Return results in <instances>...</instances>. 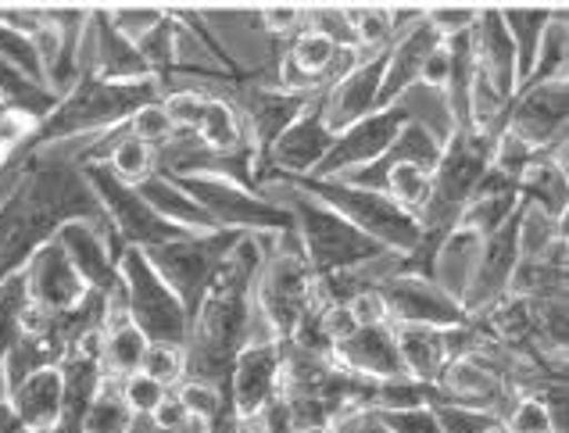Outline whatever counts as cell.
<instances>
[{
  "label": "cell",
  "mask_w": 569,
  "mask_h": 433,
  "mask_svg": "<svg viewBox=\"0 0 569 433\" xmlns=\"http://www.w3.org/2000/svg\"><path fill=\"white\" fill-rule=\"evenodd\" d=\"M119 286L126 315L148 344H176L187 348L190 315L172 294V286L158 276V269L148 262V254L137 248H122L119 254Z\"/></svg>",
  "instance_id": "obj_8"
},
{
  "label": "cell",
  "mask_w": 569,
  "mask_h": 433,
  "mask_svg": "<svg viewBox=\"0 0 569 433\" xmlns=\"http://www.w3.org/2000/svg\"><path fill=\"white\" fill-rule=\"evenodd\" d=\"M19 175L0 194V283L51 244L64 222L90 219L108 226L79 158H22Z\"/></svg>",
  "instance_id": "obj_1"
},
{
  "label": "cell",
  "mask_w": 569,
  "mask_h": 433,
  "mask_svg": "<svg viewBox=\"0 0 569 433\" xmlns=\"http://www.w3.org/2000/svg\"><path fill=\"white\" fill-rule=\"evenodd\" d=\"M330 362L345 369V373L372 380V383L390 380V376H401L395 326H390V323L359 326V330L348 336V341H340L330 351Z\"/></svg>",
  "instance_id": "obj_25"
},
{
  "label": "cell",
  "mask_w": 569,
  "mask_h": 433,
  "mask_svg": "<svg viewBox=\"0 0 569 433\" xmlns=\"http://www.w3.org/2000/svg\"><path fill=\"white\" fill-rule=\"evenodd\" d=\"M433 401H437L433 383H419L401 373V376H390V380L377 383L369 412H412V409H430Z\"/></svg>",
  "instance_id": "obj_36"
},
{
  "label": "cell",
  "mask_w": 569,
  "mask_h": 433,
  "mask_svg": "<svg viewBox=\"0 0 569 433\" xmlns=\"http://www.w3.org/2000/svg\"><path fill=\"white\" fill-rule=\"evenodd\" d=\"M430 190H433V165H422V162H398L383 175V194L401 204L405 212L419 215L422 204L430 201Z\"/></svg>",
  "instance_id": "obj_34"
},
{
  "label": "cell",
  "mask_w": 569,
  "mask_h": 433,
  "mask_svg": "<svg viewBox=\"0 0 569 433\" xmlns=\"http://www.w3.org/2000/svg\"><path fill=\"white\" fill-rule=\"evenodd\" d=\"M287 373V344L269 333H258L254 341L243 344L230 373V405L240 426L258 420L269 401L283 391Z\"/></svg>",
  "instance_id": "obj_13"
},
{
  "label": "cell",
  "mask_w": 569,
  "mask_h": 433,
  "mask_svg": "<svg viewBox=\"0 0 569 433\" xmlns=\"http://www.w3.org/2000/svg\"><path fill=\"white\" fill-rule=\"evenodd\" d=\"M280 187H298L305 194L319 198L340 219H348L355 230H362L369 240L395 254L398 262H405L419 248V219L412 212H405L401 204L390 201L383 190H366V187H348L340 180H283Z\"/></svg>",
  "instance_id": "obj_7"
},
{
  "label": "cell",
  "mask_w": 569,
  "mask_h": 433,
  "mask_svg": "<svg viewBox=\"0 0 569 433\" xmlns=\"http://www.w3.org/2000/svg\"><path fill=\"white\" fill-rule=\"evenodd\" d=\"M516 269H519V212L506 222V226H498L491 236L480 240L473 269H469L466 286L459 294L466 315L469 319L483 315L491 304H498L501 298H506L512 291Z\"/></svg>",
  "instance_id": "obj_17"
},
{
  "label": "cell",
  "mask_w": 569,
  "mask_h": 433,
  "mask_svg": "<svg viewBox=\"0 0 569 433\" xmlns=\"http://www.w3.org/2000/svg\"><path fill=\"white\" fill-rule=\"evenodd\" d=\"M395 265V262H390ZM377 294L383 298V309L390 326H430V330H459L469 323L459 298H451L441 283L412 276V272L387 269L383 276L372 280Z\"/></svg>",
  "instance_id": "obj_12"
},
{
  "label": "cell",
  "mask_w": 569,
  "mask_h": 433,
  "mask_svg": "<svg viewBox=\"0 0 569 433\" xmlns=\"http://www.w3.org/2000/svg\"><path fill=\"white\" fill-rule=\"evenodd\" d=\"M283 190H287L283 201L287 212L295 215V240L308 269L316 272V280H340L387 259V251L377 240L355 230L348 219H340L319 198L305 194L298 187H283Z\"/></svg>",
  "instance_id": "obj_4"
},
{
  "label": "cell",
  "mask_w": 569,
  "mask_h": 433,
  "mask_svg": "<svg viewBox=\"0 0 569 433\" xmlns=\"http://www.w3.org/2000/svg\"><path fill=\"white\" fill-rule=\"evenodd\" d=\"M316 291L319 280L308 269L295 233L266 236L262 265H258V280H254V309L266 333L283 344L295 341L298 323L316 301Z\"/></svg>",
  "instance_id": "obj_5"
},
{
  "label": "cell",
  "mask_w": 569,
  "mask_h": 433,
  "mask_svg": "<svg viewBox=\"0 0 569 433\" xmlns=\"http://www.w3.org/2000/svg\"><path fill=\"white\" fill-rule=\"evenodd\" d=\"M233 104L240 111L243 125H248V137H251V151H254V169L262 165V158L269 154V148L276 143L290 122L301 115V108L308 104L305 93H290L283 87H269V83H243L233 87ZM254 175V172H251Z\"/></svg>",
  "instance_id": "obj_20"
},
{
  "label": "cell",
  "mask_w": 569,
  "mask_h": 433,
  "mask_svg": "<svg viewBox=\"0 0 569 433\" xmlns=\"http://www.w3.org/2000/svg\"><path fill=\"white\" fill-rule=\"evenodd\" d=\"M266 236L243 233L230 259L219 269L216 283L204 294L198 315L190 319L187 333V376L204 380L211 387L230 391L233 362L243 344L266 333L262 319L254 309V280L262 265Z\"/></svg>",
  "instance_id": "obj_2"
},
{
  "label": "cell",
  "mask_w": 569,
  "mask_h": 433,
  "mask_svg": "<svg viewBox=\"0 0 569 433\" xmlns=\"http://www.w3.org/2000/svg\"><path fill=\"white\" fill-rule=\"evenodd\" d=\"M158 98H161V83H154V79H143V83H116V79H101L93 72H83L58 98L51 115L32 125V133L26 137L19 154H14L8 165L22 162V158H29V154L51 151L64 140H79V137L101 140L108 133L122 130V125L133 119L143 104H151Z\"/></svg>",
  "instance_id": "obj_3"
},
{
  "label": "cell",
  "mask_w": 569,
  "mask_h": 433,
  "mask_svg": "<svg viewBox=\"0 0 569 433\" xmlns=\"http://www.w3.org/2000/svg\"><path fill=\"white\" fill-rule=\"evenodd\" d=\"M441 43V33L427 22V8L422 14L405 26L401 33L395 37V43L387 47V66H383V87H380V108L398 104L405 93L419 87L422 69H427V58L437 51Z\"/></svg>",
  "instance_id": "obj_22"
},
{
  "label": "cell",
  "mask_w": 569,
  "mask_h": 433,
  "mask_svg": "<svg viewBox=\"0 0 569 433\" xmlns=\"http://www.w3.org/2000/svg\"><path fill=\"white\" fill-rule=\"evenodd\" d=\"M469 40H473L477 72L501 93V101H512L519 87V72H516V47L509 40L506 22H501V8H477Z\"/></svg>",
  "instance_id": "obj_24"
},
{
  "label": "cell",
  "mask_w": 569,
  "mask_h": 433,
  "mask_svg": "<svg viewBox=\"0 0 569 433\" xmlns=\"http://www.w3.org/2000/svg\"><path fill=\"white\" fill-rule=\"evenodd\" d=\"M119 391L126 397V405L129 412L137 415V420H151V415L158 412V405L166 401L169 387H161L158 380H151L148 373H133V376H126L119 383Z\"/></svg>",
  "instance_id": "obj_41"
},
{
  "label": "cell",
  "mask_w": 569,
  "mask_h": 433,
  "mask_svg": "<svg viewBox=\"0 0 569 433\" xmlns=\"http://www.w3.org/2000/svg\"><path fill=\"white\" fill-rule=\"evenodd\" d=\"M54 104H58V98L51 90L37 87L29 75H22L19 69L0 58V111H4V115H19L37 125L51 115Z\"/></svg>",
  "instance_id": "obj_31"
},
{
  "label": "cell",
  "mask_w": 569,
  "mask_h": 433,
  "mask_svg": "<svg viewBox=\"0 0 569 433\" xmlns=\"http://www.w3.org/2000/svg\"><path fill=\"white\" fill-rule=\"evenodd\" d=\"M380 430L387 433H445L437 423L433 409H412V412H369Z\"/></svg>",
  "instance_id": "obj_42"
},
{
  "label": "cell",
  "mask_w": 569,
  "mask_h": 433,
  "mask_svg": "<svg viewBox=\"0 0 569 433\" xmlns=\"http://www.w3.org/2000/svg\"><path fill=\"white\" fill-rule=\"evenodd\" d=\"M108 19L122 37H129L137 43L148 29H154L161 19H166V8H111Z\"/></svg>",
  "instance_id": "obj_43"
},
{
  "label": "cell",
  "mask_w": 569,
  "mask_h": 433,
  "mask_svg": "<svg viewBox=\"0 0 569 433\" xmlns=\"http://www.w3.org/2000/svg\"><path fill=\"white\" fill-rule=\"evenodd\" d=\"M566 69H569V19H566V8H556V19H551L548 29H545L538 58H533V69H530V75L523 79V87H519V90L566 79Z\"/></svg>",
  "instance_id": "obj_33"
},
{
  "label": "cell",
  "mask_w": 569,
  "mask_h": 433,
  "mask_svg": "<svg viewBox=\"0 0 569 433\" xmlns=\"http://www.w3.org/2000/svg\"><path fill=\"white\" fill-rule=\"evenodd\" d=\"M0 58L8 61V66H14L22 75H29L32 83L47 90V79H43V66H40V54H37V43H32V37L19 33V29H11L0 22Z\"/></svg>",
  "instance_id": "obj_38"
},
{
  "label": "cell",
  "mask_w": 569,
  "mask_h": 433,
  "mask_svg": "<svg viewBox=\"0 0 569 433\" xmlns=\"http://www.w3.org/2000/svg\"><path fill=\"white\" fill-rule=\"evenodd\" d=\"M137 433H148V423H143V420H140V426H137Z\"/></svg>",
  "instance_id": "obj_46"
},
{
  "label": "cell",
  "mask_w": 569,
  "mask_h": 433,
  "mask_svg": "<svg viewBox=\"0 0 569 433\" xmlns=\"http://www.w3.org/2000/svg\"><path fill=\"white\" fill-rule=\"evenodd\" d=\"M569 183H566V148L538 154L519 175V201L538 208V212L562 219L566 222V204H569Z\"/></svg>",
  "instance_id": "obj_28"
},
{
  "label": "cell",
  "mask_w": 569,
  "mask_h": 433,
  "mask_svg": "<svg viewBox=\"0 0 569 433\" xmlns=\"http://www.w3.org/2000/svg\"><path fill=\"white\" fill-rule=\"evenodd\" d=\"M437 423L445 433H509L501 415L480 412V409H462V405H430Z\"/></svg>",
  "instance_id": "obj_40"
},
{
  "label": "cell",
  "mask_w": 569,
  "mask_h": 433,
  "mask_svg": "<svg viewBox=\"0 0 569 433\" xmlns=\"http://www.w3.org/2000/svg\"><path fill=\"white\" fill-rule=\"evenodd\" d=\"M359 58L362 54L337 51L327 37H319L316 29L305 26L290 40H283L280 69H276V87L312 98V93H322L327 87H333Z\"/></svg>",
  "instance_id": "obj_18"
},
{
  "label": "cell",
  "mask_w": 569,
  "mask_h": 433,
  "mask_svg": "<svg viewBox=\"0 0 569 433\" xmlns=\"http://www.w3.org/2000/svg\"><path fill=\"white\" fill-rule=\"evenodd\" d=\"M409 122H412V111H409V104H405V101L377 108L372 115H366L355 125H348V130L337 133L330 154L322 158L319 172L308 175V180H337V175L377 162V158L390 148V143L401 137V130Z\"/></svg>",
  "instance_id": "obj_15"
},
{
  "label": "cell",
  "mask_w": 569,
  "mask_h": 433,
  "mask_svg": "<svg viewBox=\"0 0 569 433\" xmlns=\"http://www.w3.org/2000/svg\"><path fill=\"white\" fill-rule=\"evenodd\" d=\"M240 236L243 233H230V230L190 233L180 240H169V244H158L143 254H148V262L158 269V276L172 286V294L180 298L187 315L193 319Z\"/></svg>",
  "instance_id": "obj_9"
},
{
  "label": "cell",
  "mask_w": 569,
  "mask_h": 433,
  "mask_svg": "<svg viewBox=\"0 0 569 433\" xmlns=\"http://www.w3.org/2000/svg\"><path fill=\"white\" fill-rule=\"evenodd\" d=\"M337 133L327 125V101L322 93H312L308 104L301 108V115L276 137L269 154L262 158V165L254 169L251 183H283V180H308L316 175L322 158L330 154Z\"/></svg>",
  "instance_id": "obj_11"
},
{
  "label": "cell",
  "mask_w": 569,
  "mask_h": 433,
  "mask_svg": "<svg viewBox=\"0 0 569 433\" xmlns=\"http://www.w3.org/2000/svg\"><path fill=\"white\" fill-rule=\"evenodd\" d=\"M566 122H569V79L519 90L506 111V133L523 140L538 154L566 148Z\"/></svg>",
  "instance_id": "obj_16"
},
{
  "label": "cell",
  "mask_w": 569,
  "mask_h": 433,
  "mask_svg": "<svg viewBox=\"0 0 569 433\" xmlns=\"http://www.w3.org/2000/svg\"><path fill=\"white\" fill-rule=\"evenodd\" d=\"M556 19V8H501V22L509 29V40L516 47V72H519V87L533 69V58H538V47L548 22ZM516 87V90H519Z\"/></svg>",
  "instance_id": "obj_32"
},
{
  "label": "cell",
  "mask_w": 569,
  "mask_h": 433,
  "mask_svg": "<svg viewBox=\"0 0 569 433\" xmlns=\"http://www.w3.org/2000/svg\"><path fill=\"white\" fill-rule=\"evenodd\" d=\"M143 351H148V341H143V333L129 323L126 304H122V286H119V294L108 301L104 326H101V336H97V362H101L104 380L122 383L126 376L140 373Z\"/></svg>",
  "instance_id": "obj_27"
},
{
  "label": "cell",
  "mask_w": 569,
  "mask_h": 433,
  "mask_svg": "<svg viewBox=\"0 0 569 433\" xmlns=\"http://www.w3.org/2000/svg\"><path fill=\"white\" fill-rule=\"evenodd\" d=\"M473 19H477V8H459V4H437V8H427V22L441 33V40L448 37H459L466 29H473Z\"/></svg>",
  "instance_id": "obj_44"
},
{
  "label": "cell",
  "mask_w": 569,
  "mask_h": 433,
  "mask_svg": "<svg viewBox=\"0 0 569 433\" xmlns=\"http://www.w3.org/2000/svg\"><path fill=\"white\" fill-rule=\"evenodd\" d=\"M140 420L129 412L126 397L119 391L116 380H104L101 391L93 394L90 401V412H87V423L83 433H137Z\"/></svg>",
  "instance_id": "obj_35"
},
{
  "label": "cell",
  "mask_w": 569,
  "mask_h": 433,
  "mask_svg": "<svg viewBox=\"0 0 569 433\" xmlns=\"http://www.w3.org/2000/svg\"><path fill=\"white\" fill-rule=\"evenodd\" d=\"M83 72H93L101 79H116V83H143L151 79L148 66L137 51V43L122 37L116 26H111L108 11L93 8L90 11V26H87V40H83Z\"/></svg>",
  "instance_id": "obj_23"
},
{
  "label": "cell",
  "mask_w": 569,
  "mask_h": 433,
  "mask_svg": "<svg viewBox=\"0 0 569 433\" xmlns=\"http://www.w3.org/2000/svg\"><path fill=\"white\" fill-rule=\"evenodd\" d=\"M83 175L93 190L97 204L108 219L111 236L119 240V248H137V251H151L158 244H169V240L190 236L180 226H169L166 219H158L154 208L143 201V194L133 183H122L119 175H111L104 165L97 162H79Z\"/></svg>",
  "instance_id": "obj_10"
},
{
  "label": "cell",
  "mask_w": 569,
  "mask_h": 433,
  "mask_svg": "<svg viewBox=\"0 0 569 433\" xmlns=\"http://www.w3.org/2000/svg\"><path fill=\"white\" fill-rule=\"evenodd\" d=\"M140 373H148L151 380H158L161 387H180L187 380V348L176 344H148L143 351V365Z\"/></svg>",
  "instance_id": "obj_39"
},
{
  "label": "cell",
  "mask_w": 569,
  "mask_h": 433,
  "mask_svg": "<svg viewBox=\"0 0 569 433\" xmlns=\"http://www.w3.org/2000/svg\"><path fill=\"white\" fill-rule=\"evenodd\" d=\"M187 194L198 201L211 226L230 233H254V236H283L295 233V215L283 201L258 194L251 183L233 180L219 169H193V172H169Z\"/></svg>",
  "instance_id": "obj_6"
},
{
  "label": "cell",
  "mask_w": 569,
  "mask_h": 433,
  "mask_svg": "<svg viewBox=\"0 0 569 433\" xmlns=\"http://www.w3.org/2000/svg\"><path fill=\"white\" fill-rule=\"evenodd\" d=\"M126 130L133 133L137 140H143L148 148H154L158 154L161 151H169L176 140V125L169 122V115H166V108H161V101H151V104H143L133 119L126 122Z\"/></svg>",
  "instance_id": "obj_37"
},
{
  "label": "cell",
  "mask_w": 569,
  "mask_h": 433,
  "mask_svg": "<svg viewBox=\"0 0 569 433\" xmlns=\"http://www.w3.org/2000/svg\"><path fill=\"white\" fill-rule=\"evenodd\" d=\"M262 29L283 43L305 29V8H262Z\"/></svg>",
  "instance_id": "obj_45"
},
{
  "label": "cell",
  "mask_w": 569,
  "mask_h": 433,
  "mask_svg": "<svg viewBox=\"0 0 569 433\" xmlns=\"http://www.w3.org/2000/svg\"><path fill=\"white\" fill-rule=\"evenodd\" d=\"M398 341V359L401 373L419 383H437L441 369L451 359L448 348V330H430V326H395Z\"/></svg>",
  "instance_id": "obj_29"
},
{
  "label": "cell",
  "mask_w": 569,
  "mask_h": 433,
  "mask_svg": "<svg viewBox=\"0 0 569 433\" xmlns=\"http://www.w3.org/2000/svg\"><path fill=\"white\" fill-rule=\"evenodd\" d=\"M54 244L64 251V259L72 262V269L79 272L93 294H119V240L111 236L108 226L101 222H90V219H76V222H64L58 230Z\"/></svg>",
  "instance_id": "obj_19"
},
{
  "label": "cell",
  "mask_w": 569,
  "mask_h": 433,
  "mask_svg": "<svg viewBox=\"0 0 569 433\" xmlns=\"http://www.w3.org/2000/svg\"><path fill=\"white\" fill-rule=\"evenodd\" d=\"M61 397H64L61 362L32 369L29 376H22L4 394L8 409L14 412V420L32 433H51V426L58 423V412H61Z\"/></svg>",
  "instance_id": "obj_26"
},
{
  "label": "cell",
  "mask_w": 569,
  "mask_h": 433,
  "mask_svg": "<svg viewBox=\"0 0 569 433\" xmlns=\"http://www.w3.org/2000/svg\"><path fill=\"white\" fill-rule=\"evenodd\" d=\"M137 190L143 194V201H148L154 212H158V219H166L169 226H180L187 233H211V230H216V226H211V219H208L204 208L193 201L187 190L172 180L169 172L158 169L151 180H143Z\"/></svg>",
  "instance_id": "obj_30"
},
{
  "label": "cell",
  "mask_w": 569,
  "mask_h": 433,
  "mask_svg": "<svg viewBox=\"0 0 569 433\" xmlns=\"http://www.w3.org/2000/svg\"><path fill=\"white\" fill-rule=\"evenodd\" d=\"M22 286L29 301V319H40V323L72 315L76 309H83V301L93 294L90 286L79 280V272L64 259V251L54 240L43 244L22 265Z\"/></svg>",
  "instance_id": "obj_14"
},
{
  "label": "cell",
  "mask_w": 569,
  "mask_h": 433,
  "mask_svg": "<svg viewBox=\"0 0 569 433\" xmlns=\"http://www.w3.org/2000/svg\"><path fill=\"white\" fill-rule=\"evenodd\" d=\"M383 66H387V51L362 54L333 87L322 90V101H327V125L333 133L348 130V125H355L359 119L372 115V111L380 108Z\"/></svg>",
  "instance_id": "obj_21"
}]
</instances>
